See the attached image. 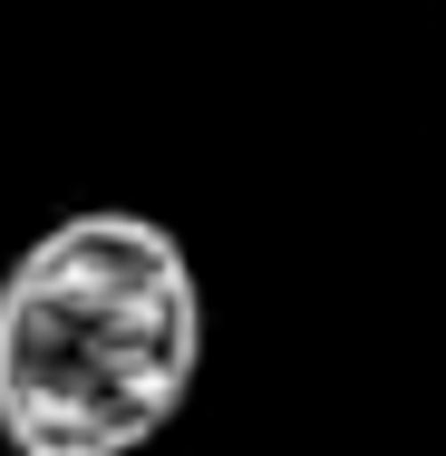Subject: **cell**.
Returning <instances> with one entry per match:
<instances>
[{"mask_svg": "<svg viewBox=\"0 0 446 456\" xmlns=\"http://www.w3.org/2000/svg\"><path fill=\"white\" fill-rule=\"evenodd\" d=\"M204 369V281L136 204L59 214L0 273V447L146 456Z\"/></svg>", "mask_w": 446, "mask_h": 456, "instance_id": "cell-1", "label": "cell"}]
</instances>
